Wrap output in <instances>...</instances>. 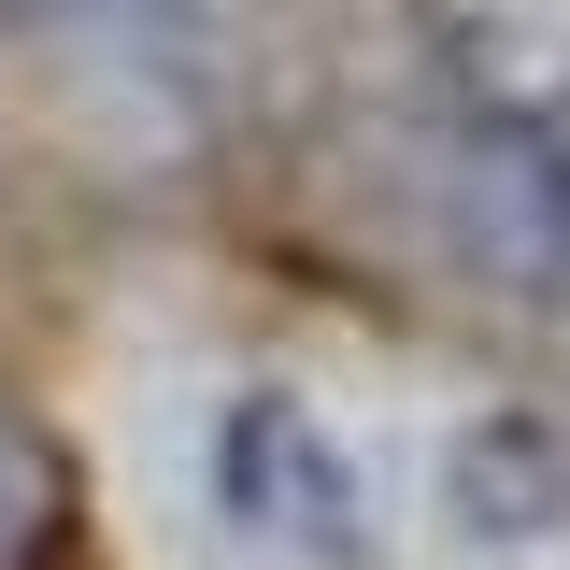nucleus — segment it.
<instances>
[{"label":"nucleus","mask_w":570,"mask_h":570,"mask_svg":"<svg viewBox=\"0 0 570 570\" xmlns=\"http://www.w3.org/2000/svg\"><path fill=\"white\" fill-rule=\"evenodd\" d=\"M14 14H43V0H14Z\"/></svg>","instance_id":"obj_4"},{"label":"nucleus","mask_w":570,"mask_h":570,"mask_svg":"<svg viewBox=\"0 0 570 570\" xmlns=\"http://www.w3.org/2000/svg\"><path fill=\"white\" fill-rule=\"evenodd\" d=\"M428 214H442V257L485 272L499 299L570 285V142H542L528 115H456L428 142Z\"/></svg>","instance_id":"obj_1"},{"label":"nucleus","mask_w":570,"mask_h":570,"mask_svg":"<svg viewBox=\"0 0 570 570\" xmlns=\"http://www.w3.org/2000/svg\"><path fill=\"white\" fill-rule=\"evenodd\" d=\"M442 528L485 542V557H528L570 528V428L542 414H471L442 442Z\"/></svg>","instance_id":"obj_3"},{"label":"nucleus","mask_w":570,"mask_h":570,"mask_svg":"<svg viewBox=\"0 0 570 570\" xmlns=\"http://www.w3.org/2000/svg\"><path fill=\"white\" fill-rule=\"evenodd\" d=\"M214 513L243 542H299V557H356V456L314 428V400L243 385L214 414Z\"/></svg>","instance_id":"obj_2"}]
</instances>
